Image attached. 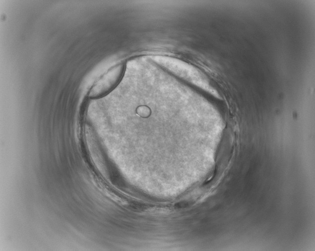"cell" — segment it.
<instances>
[{
	"label": "cell",
	"instance_id": "obj_1",
	"mask_svg": "<svg viewBox=\"0 0 315 251\" xmlns=\"http://www.w3.org/2000/svg\"><path fill=\"white\" fill-rule=\"evenodd\" d=\"M125 68V64L121 62L109 69L92 87L89 92V97L98 98L113 90L122 78Z\"/></svg>",
	"mask_w": 315,
	"mask_h": 251
}]
</instances>
